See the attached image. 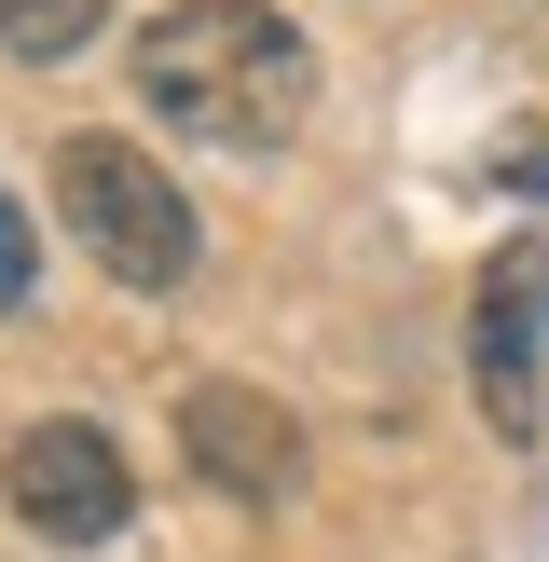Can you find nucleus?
Instances as JSON below:
<instances>
[{
	"mask_svg": "<svg viewBox=\"0 0 549 562\" xmlns=\"http://www.w3.org/2000/svg\"><path fill=\"white\" fill-rule=\"evenodd\" d=\"M124 69H137V110L206 151H274L316 110V42L274 0H165Z\"/></svg>",
	"mask_w": 549,
	"mask_h": 562,
	"instance_id": "obj_1",
	"label": "nucleus"
},
{
	"mask_svg": "<svg viewBox=\"0 0 549 562\" xmlns=\"http://www.w3.org/2000/svg\"><path fill=\"white\" fill-rule=\"evenodd\" d=\"M55 220L97 247L110 289H192V261H206V247H192V192L165 179V151H137V137H110V124L55 137Z\"/></svg>",
	"mask_w": 549,
	"mask_h": 562,
	"instance_id": "obj_2",
	"label": "nucleus"
},
{
	"mask_svg": "<svg viewBox=\"0 0 549 562\" xmlns=\"http://www.w3.org/2000/svg\"><path fill=\"white\" fill-rule=\"evenodd\" d=\"M0 508L27 521L42 549H97L137 521V467L110 426H82V412H42V426H14V453H0Z\"/></svg>",
	"mask_w": 549,
	"mask_h": 562,
	"instance_id": "obj_3",
	"label": "nucleus"
},
{
	"mask_svg": "<svg viewBox=\"0 0 549 562\" xmlns=\"http://www.w3.org/2000/svg\"><path fill=\"white\" fill-rule=\"evenodd\" d=\"M536 344H549V247H494L481 302H467V384H481L494 439H536Z\"/></svg>",
	"mask_w": 549,
	"mask_h": 562,
	"instance_id": "obj_4",
	"label": "nucleus"
},
{
	"mask_svg": "<svg viewBox=\"0 0 549 562\" xmlns=\"http://www.w3.org/2000/svg\"><path fill=\"white\" fill-rule=\"evenodd\" d=\"M179 453L206 467L234 508H274V494L302 481V426L261 398V384H192V398H179Z\"/></svg>",
	"mask_w": 549,
	"mask_h": 562,
	"instance_id": "obj_5",
	"label": "nucleus"
},
{
	"mask_svg": "<svg viewBox=\"0 0 549 562\" xmlns=\"http://www.w3.org/2000/svg\"><path fill=\"white\" fill-rule=\"evenodd\" d=\"M110 0H0V55L14 69H69V55H97Z\"/></svg>",
	"mask_w": 549,
	"mask_h": 562,
	"instance_id": "obj_6",
	"label": "nucleus"
},
{
	"mask_svg": "<svg viewBox=\"0 0 549 562\" xmlns=\"http://www.w3.org/2000/svg\"><path fill=\"white\" fill-rule=\"evenodd\" d=\"M27 289H42V234H27V206L0 192V316H14Z\"/></svg>",
	"mask_w": 549,
	"mask_h": 562,
	"instance_id": "obj_7",
	"label": "nucleus"
}]
</instances>
